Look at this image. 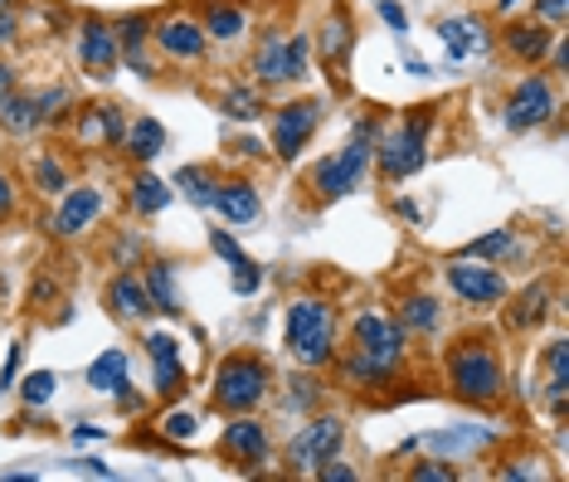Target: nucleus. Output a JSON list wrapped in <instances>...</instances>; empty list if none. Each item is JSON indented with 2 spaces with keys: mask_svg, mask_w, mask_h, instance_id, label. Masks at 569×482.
<instances>
[{
  "mask_svg": "<svg viewBox=\"0 0 569 482\" xmlns=\"http://www.w3.org/2000/svg\"><path fill=\"white\" fill-rule=\"evenodd\" d=\"M375 137H380V117H361L351 127V137H345L341 152H331V156L317 161V166H312V191H317L321 205H331V201H341V195L361 191V181L370 171V156H375Z\"/></svg>",
  "mask_w": 569,
  "mask_h": 482,
  "instance_id": "nucleus-1",
  "label": "nucleus"
},
{
  "mask_svg": "<svg viewBox=\"0 0 569 482\" xmlns=\"http://www.w3.org/2000/svg\"><path fill=\"white\" fill-rule=\"evenodd\" d=\"M273 390V370H268L263 356L254 351H234L215 366V410L225 414H249L268 400Z\"/></svg>",
  "mask_w": 569,
  "mask_h": 482,
  "instance_id": "nucleus-2",
  "label": "nucleus"
},
{
  "mask_svg": "<svg viewBox=\"0 0 569 482\" xmlns=\"http://www.w3.org/2000/svg\"><path fill=\"white\" fill-rule=\"evenodd\" d=\"M428 127H433V107H414L400 127L380 132V137H375V156H370L380 166V176H385V181L418 176V171H424V161H428Z\"/></svg>",
  "mask_w": 569,
  "mask_h": 482,
  "instance_id": "nucleus-3",
  "label": "nucleus"
},
{
  "mask_svg": "<svg viewBox=\"0 0 569 482\" xmlns=\"http://www.w3.org/2000/svg\"><path fill=\"white\" fill-rule=\"evenodd\" d=\"M288 351L302 361L307 370L327 366L331 356H337V312H331V302L321 298H297L288 307Z\"/></svg>",
  "mask_w": 569,
  "mask_h": 482,
  "instance_id": "nucleus-4",
  "label": "nucleus"
},
{
  "mask_svg": "<svg viewBox=\"0 0 569 482\" xmlns=\"http://www.w3.org/2000/svg\"><path fill=\"white\" fill-rule=\"evenodd\" d=\"M448 386L463 394V400H473V404L501 400V390H506L501 356L492 351L487 341H463V346H453V356H448Z\"/></svg>",
  "mask_w": 569,
  "mask_h": 482,
  "instance_id": "nucleus-5",
  "label": "nucleus"
},
{
  "mask_svg": "<svg viewBox=\"0 0 569 482\" xmlns=\"http://www.w3.org/2000/svg\"><path fill=\"white\" fill-rule=\"evenodd\" d=\"M351 341H355L351 351H361V356H370V361L400 370L404 346H410V331L400 327V317L380 312V307H365V312L351 321Z\"/></svg>",
  "mask_w": 569,
  "mask_h": 482,
  "instance_id": "nucleus-6",
  "label": "nucleus"
},
{
  "mask_svg": "<svg viewBox=\"0 0 569 482\" xmlns=\"http://www.w3.org/2000/svg\"><path fill=\"white\" fill-rule=\"evenodd\" d=\"M341 443H345V419H337V414L307 419V424L292 434V443H288V468L292 473H312L317 463L337 459Z\"/></svg>",
  "mask_w": 569,
  "mask_h": 482,
  "instance_id": "nucleus-7",
  "label": "nucleus"
},
{
  "mask_svg": "<svg viewBox=\"0 0 569 482\" xmlns=\"http://www.w3.org/2000/svg\"><path fill=\"white\" fill-rule=\"evenodd\" d=\"M443 278H448V288L467 307H497V302L511 298L506 274H501L497 264H482V258H453V264L443 268Z\"/></svg>",
  "mask_w": 569,
  "mask_h": 482,
  "instance_id": "nucleus-8",
  "label": "nucleus"
},
{
  "mask_svg": "<svg viewBox=\"0 0 569 482\" xmlns=\"http://www.w3.org/2000/svg\"><path fill=\"white\" fill-rule=\"evenodd\" d=\"M550 117H555V83L546 79V73L521 79L511 89V98H506V107H501V122L511 132H536V127H546Z\"/></svg>",
  "mask_w": 569,
  "mask_h": 482,
  "instance_id": "nucleus-9",
  "label": "nucleus"
},
{
  "mask_svg": "<svg viewBox=\"0 0 569 482\" xmlns=\"http://www.w3.org/2000/svg\"><path fill=\"white\" fill-rule=\"evenodd\" d=\"M321 127V103L317 98H292L273 113V152L278 161H297L302 146L312 142V132Z\"/></svg>",
  "mask_w": 569,
  "mask_h": 482,
  "instance_id": "nucleus-10",
  "label": "nucleus"
},
{
  "mask_svg": "<svg viewBox=\"0 0 569 482\" xmlns=\"http://www.w3.org/2000/svg\"><path fill=\"white\" fill-rule=\"evenodd\" d=\"M79 64H83V73H89L93 83H113V79H117L122 54H117V34H113V24H107V20H97V16L83 20Z\"/></svg>",
  "mask_w": 569,
  "mask_h": 482,
  "instance_id": "nucleus-11",
  "label": "nucleus"
},
{
  "mask_svg": "<svg viewBox=\"0 0 569 482\" xmlns=\"http://www.w3.org/2000/svg\"><path fill=\"white\" fill-rule=\"evenodd\" d=\"M97 215H103V191H93V185H69V191L59 195V209H54V234L59 239H79Z\"/></svg>",
  "mask_w": 569,
  "mask_h": 482,
  "instance_id": "nucleus-12",
  "label": "nucleus"
},
{
  "mask_svg": "<svg viewBox=\"0 0 569 482\" xmlns=\"http://www.w3.org/2000/svg\"><path fill=\"white\" fill-rule=\"evenodd\" d=\"M219 453H225L229 463H239V468L268 463V429L258 424V419L239 414L234 424H225V434H219Z\"/></svg>",
  "mask_w": 569,
  "mask_h": 482,
  "instance_id": "nucleus-13",
  "label": "nucleus"
},
{
  "mask_svg": "<svg viewBox=\"0 0 569 482\" xmlns=\"http://www.w3.org/2000/svg\"><path fill=\"white\" fill-rule=\"evenodd\" d=\"M152 44L161 49L166 59H200L205 54V24L200 20H190V16H170V20H161L152 24Z\"/></svg>",
  "mask_w": 569,
  "mask_h": 482,
  "instance_id": "nucleus-14",
  "label": "nucleus"
},
{
  "mask_svg": "<svg viewBox=\"0 0 569 482\" xmlns=\"http://www.w3.org/2000/svg\"><path fill=\"white\" fill-rule=\"evenodd\" d=\"M113 34H117V54H122V64L146 79V73H152V59H146V44H152V16L132 10V16H122V20L113 24Z\"/></svg>",
  "mask_w": 569,
  "mask_h": 482,
  "instance_id": "nucleus-15",
  "label": "nucleus"
},
{
  "mask_svg": "<svg viewBox=\"0 0 569 482\" xmlns=\"http://www.w3.org/2000/svg\"><path fill=\"white\" fill-rule=\"evenodd\" d=\"M501 44H506V54H511L516 64H540V59L550 54V44H555V30L550 24H540V20H516V24H506L501 30Z\"/></svg>",
  "mask_w": 569,
  "mask_h": 482,
  "instance_id": "nucleus-16",
  "label": "nucleus"
},
{
  "mask_svg": "<svg viewBox=\"0 0 569 482\" xmlns=\"http://www.w3.org/2000/svg\"><path fill=\"white\" fill-rule=\"evenodd\" d=\"M146 356H152V366H156V394L161 400H176V394L185 390V366H180L176 337L152 331V337H146Z\"/></svg>",
  "mask_w": 569,
  "mask_h": 482,
  "instance_id": "nucleus-17",
  "label": "nucleus"
},
{
  "mask_svg": "<svg viewBox=\"0 0 569 482\" xmlns=\"http://www.w3.org/2000/svg\"><path fill=\"white\" fill-rule=\"evenodd\" d=\"M209 209H219L229 225H254V219L263 215V201H258V185L254 181H219Z\"/></svg>",
  "mask_w": 569,
  "mask_h": 482,
  "instance_id": "nucleus-18",
  "label": "nucleus"
},
{
  "mask_svg": "<svg viewBox=\"0 0 569 482\" xmlns=\"http://www.w3.org/2000/svg\"><path fill=\"white\" fill-rule=\"evenodd\" d=\"M44 107H40V93H6L0 98V132L10 137H30V132L44 127Z\"/></svg>",
  "mask_w": 569,
  "mask_h": 482,
  "instance_id": "nucleus-19",
  "label": "nucleus"
},
{
  "mask_svg": "<svg viewBox=\"0 0 569 482\" xmlns=\"http://www.w3.org/2000/svg\"><path fill=\"white\" fill-rule=\"evenodd\" d=\"M103 302H107V312H113L117 321H137V317L152 312V302H146V288H142L137 274H117L103 288Z\"/></svg>",
  "mask_w": 569,
  "mask_h": 482,
  "instance_id": "nucleus-20",
  "label": "nucleus"
},
{
  "mask_svg": "<svg viewBox=\"0 0 569 482\" xmlns=\"http://www.w3.org/2000/svg\"><path fill=\"white\" fill-rule=\"evenodd\" d=\"M254 79H258V89L288 83V34L282 30H268L263 44L254 49Z\"/></svg>",
  "mask_w": 569,
  "mask_h": 482,
  "instance_id": "nucleus-21",
  "label": "nucleus"
},
{
  "mask_svg": "<svg viewBox=\"0 0 569 482\" xmlns=\"http://www.w3.org/2000/svg\"><path fill=\"white\" fill-rule=\"evenodd\" d=\"M438 34H443V44H448V59H453V64H463V59L473 54V49H487V44H492L487 24H482L477 16L443 20V24H438Z\"/></svg>",
  "mask_w": 569,
  "mask_h": 482,
  "instance_id": "nucleus-22",
  "label": "nucleus"
},
{
  "mask_svg": "<svg viewBox=\"0 0 569 482\" xmlns=\"http://www.w3.org/2000/svg\"><path fill=\"white\" fill-rule=\"evenodd\" d=\"M142 288H146V302H152L156 312H166V317H180V312H185V307H180V288H176V268H170L166 258L146 264Z\"/></svg>",
  "mask_w": 569,
  "mask_h": 482,
  "instance_id": "nucleus-23",
  "label": "nucleus"
},
{
  "mask_svg": "<svg viewBox=\"0 0 569 482\" xmlns=\"http://www.w3.org/2000/svg\"><path fill=\"white\" fill-rule=\"evenodd\" d=\"M351 16H331L327 20V30L317 34V54H321V64L331 69V79L341 83V69H345V59H351Z\"/></svg>",
  "mask_w": 569,
  "mask_h": 482,
  "instance_id": "nucleus-24",
  "label": "nucleus"
},
{
  "mask_svg": "<svg viewBox=\"0 0 569 482\" xmlns=\"http://www.w3.org/2000/svg\"><path fill=\"white\" fill-rule=\"evenodd\" d=\"M89 386L97 394H127L132 390V376H127V351H117V346H107L103 356L89 366Z\"/></svg>",
  "mask_w": 569,
  "mask_h": 482,
  "instance_id": "nucleus-25",
  "label": "nucleus"
},
{
  "mask_svg": "<svg viewBox=\"0 0 569 482\" xmlns=\"http://www.w3.org/2000/svg\"><path fill=\"white\" fill-rule=\"evenodd\" d=\"M219 113L234 117V122H258L268 113V98L258 83H229V89L219 93Z\"/></svg>",
  "mask_w": 569,
  "mask_h": 482,
  "instance_id": "nucleus-26",
  "label": "nucleus"
},
{
  "mask_svg": "<svg viewBox=\"0 0 569 482\" xmlns=\"http://www.w3.org/2000/svg\"><path fill=\"white\" fill-rule=\"evenodd\" d=\"M550 302H555L550 283H536V288H526L521 298H516L511 307H506V327H511V331H530V327H536V321H546Z\"/></svg>",
  "mask_w": 569,
  "mask_h": 482,
  "instance_id": "nucleus-27",
  "label": "nucleus"
},
{
  "mask_svg": "<svg viewBox=\"0 0 569 482\" xmlns=\"http://www.w3.org/2000/svg\"><path fill=\"white\" fill-rule=\"evenodd\" d=\"M244 6L239 0H209L205 6V40H219V44H234L244 34Z\"/></svg>",
  "mask_w": 569,
  "mask_h": 482,
  "instance_id": "nucleus-28",
  "label": "nucleus"
},
{
  "mask_svg": "<svg viewBox=\"0 0 569 482\" xmlns=\"http://www.w3.org/2000/svg\"><path fill=\"white\" fill-rule=\"evenodd\" d=\"M546 370H550V410L555 419H565V404H569V341L555 337L546 346Z\"/></svg>",
  "mask_w": 569,
  "mask_h": 482,
  "instance_id": "nucleus-29",
  "label": "nucleus"
},
{
  "mask_svg": "<svg viewBox=\"0 0 569 482\" xmlns=\"http://www.w3.org/2000/svg\"><path fill=\"white\" fill-rule=\"evenodd\" d=\"M122 146H127L132 161H152V156L166 152V127H161L156 117H137V122H127V137H122Z\"/></svg>",
  "mask_w": 569,
  "mask_h": 482,
  "instance_id": "nucleus-30",
  "label": "nucleus"
},
{
  "mask_svg": "<svg viewBox=\"0 0 569 482\" xmlns=\"http://www.w3.org/2000/svg\"><path fill=\"white\" fill-rule=\"evenodd\" d=\"M511 254H516V234L511 229H492V234H482V239L457 249V258H482V264H501V258H511Z\"/></svg>",
  "mask_w": 569,
  "mask_h": 482,
  "instance_id": "nucleus-31",
  "label": "nucleus"
},
{
  "mask_svg": "<svg viewBox=\"0 0 569 482\" xmlns=\"http://www.w3.org/2000/svg\"><path fill=\"white\" fill-rule=\"evenodd\" d=\"M89 127L103 146H122V137H127V117H122V107H113V103L89 107Z\"/></svg>",
  "mask_w": 569,
  "mask_h": 482,
  "instance_id": "nucleus-32",
  "label": "nucleus"
},
{
  "mask_svg": "<svg viewBox=\"0 0 569 482\" xmlns=\"http://www.w3.org/2000/svg\"><path fill=\"white\" fill-rule=\"evenodd\" d=\"M166 205H170L166 181H156L152 171H142V176L132 181V209H137V215H161Z\"/></svg>",
  "mask_w": 569,
  "mask_h": 482,
  "instance_id": "nucleus-33",
  "label": "nucleus"
},
{
  "mask_svg": "<svg viewBox=\"0 0 569 482\" xmlns=\"http://www.w3.org/2000/svg\"><path fill=\"white\" fill-rule=\"evenodd\" d=\"M176 185L185 191V201H190V205L209 209V201H215V185H219V181L209 176L205 166H180V171H176Z\"/></svg>",
  "mask_w": 569,
  "mask_h": 482,
  "instance_id": "nucleus-34",
  "label": "nucleus"
},
{
  "mask_svg": "<svg viewBox=\"0 0 569 482\" xmlns=\"http://www.w3.org/2000/svg\"><path fill=\"white\" fill-rule=\"evenodd\" d=\"M400 327L404 331H428L438 327V302L428 298V293H414V298H404V312H400Z\"/></svg>",
  "mask_w": 569,
  "mask_h": 482,
  "instance_id": "nucleus-35",
  "label": "nucleus"
},
{
  "mask_svg": "<svg viewBox=\"0 0 569 482\" xmlns=\"http://www.w3.org/2000/svg\"><path fill=\"white\" fill-rule=\"evenodd\" d=\"M345 380H351V386H361V390H370V386H385V380H394V370L380 366V361H370V356H361V351H351V356H345Z\"/></svg>",
  "mask_w": 569,
  "mask_h": 482,
  "instance_id": "nucleus-36",
  "label": "nucleus"
},
{
  "mask_svg": "<svg viewBox=\"0 0 569 482\" xmlns=\"http://www.w3.org/2000/svg\"><path fill=\"white\" fill-rule=\"evenodd\" d=\"M34 185H40L44 195H64V191H69V171L59 166L54 152H40V156H34Z\"/></svg>",
  "mask_w": 569,
  "mask_h": 482,
  "instance_id": "nucleus-37",
  "label": "nucleus"
},
{
  "mask_svg": "<svg viewBox=\"0 0 569 482\" xmlns=\"http://www.w3.org/2000/svg\"><path fill=\"white\" fill-rule=\"evenodd\" d=\"M307 64H312V34H288V83L307 79Z\"/></svg>",
  "mask_w": 569,
  "mask_h": 482,
  "instance_id": "nucleus-38",
  "label": "nucleus"
},
{
  "mask_svg": "<svg viewBox=\"0 0 569 482\" xmlns=\"http://www.w3.org/2000/svg\"><path fill=\"white\" fill-rule=\"evenodd\" d=\"M54 386H59L54 370H30V376L20 380V400L40 410V404H49V394H54Z\"/></svg>",
  "mask_w": 569,
  "mask_h": 482,
  "instance_id": "nucleus-39",
  "label": "nucleus"
},
{
  "mask_svg": "<svg viewBox=\"0 0 569 482\" xmlns=\"http://www.w3.org/2000/svg\"><path fill=\"white\" fill-rule=\"evenodd\" d=\"M234 268V293L239 298H254L258 288H263V268L254 264V258H239V264H229Z\"/></svg>",
  "mask_w": 569,
  "mask_h": 482,
  "instance_id": "nucleus-40",
  "label": "nucleus"
},
{
  "mask_svg": "<svg viewBox=\"0 0 569 482\" xmlns=\"http://www.w3.org/2000/svg\"><path fill=\"white\" fill-rule=\"evenodd\" d=\"M161 434H166L170 443H190L195 439V414L190 410H170L166 419H161Z\"/></svg>",
  "mask_w": 569,
  "mask_h": 482,
  "instance_id": "nucleus-41",
  "label": "nucleus"
},
{
  "mask_svg": "<svg viewBox=\"0 0 569 482\" xmlns=\"http://www.w3.org/2000/svg\"><path fill=\"white\" fill-rule=\"evenodd\" d=\"M410 478L414 482H457V468H448V463H414Z\"/></svg>",
  "mask_w": 569,
  "mask_h": 482,
  "instance_id": "nucleus-42",
  "label": "nucleus"
},
{
  "mask_svg": "<svg viewBox=\"0 0 569 482\" xmlns=\"http://www.w3.org/2000/svg\"><path fill=\"white\" fill-rule=\"evenodd\" d=\"M209 249H215L219 258H229V264H239V258H244L239 239H234V234H225V229H209Z\"/></svg>",
  "mask_w": 569,
  "mask_h": 482,
  "instance_id": "nucleus-43",
  "label": "nucleus"
},
{
  "mask_svg": "<svg viewBox=\"0 0 569 482\" xmlns=\"http://www.w3.org/2000/svg\"><path fill=\"white\" fill-rule=\"evenodd\" d=\"M40 107H44V117H64V107H73V93L69 89H44Z\"/></svg>",
  "mask_w": 569,
  "mask_h": 482,
  "instance_id": "nucleus-44",
  "label": "nucleus"
},
{
  "mask_svg": "<svg viewBox=\"0 0 569 482\" xmlns=\"http://www.w3.org/2000/svg\"><path fill=\"white\" fill-rule=\"evenodd\" d=\"M380 20H385L394 34H404V30H410V16H404V6H400V0H380Z\"/></svg>",
  "mask_w": 569,
  "mask_h": 482,
  "instance_id": "nucleus-45",
  "label": "nucleus"
},
{
  "mask_svg": "<svg viewBox=\"0 0 569 482\" xmlns=\"http://www.w3.org/2000/svg\"><path fill=\"white\" fill-rule=\"evenodd\" d=\"M565 16H569V0H536V20L565 24Z\"/></svg>",
  "mask_w": 569,
  "mask_h": 482,
  "instance_id": "nucleus-46",
  "label": "nucleus"
},
{
  "mask_svg": "<svg viewBox=\"0 0 569 482\" xmlns=\"http://www.w3.org/2000/svg\"><path fill=\"white\" fill-rule=\"evenodd\" d=\"M312 473H317L321 482H351V478H355V468H345V463H337V459H327V463H317Z\"/></svg>",
  "mask_w": 569,
  "mask_h": 482,
  "instance_id": "nucleus-47",
  "label": "nucleus"
},
{
  "mask_svg": "<svg viewBox=\"0 0 569 482\" xmlns=\"http://www.w3.org/2000/svg\"><path fill=\"white\" fill-rule=\"evenodd\" d=\"M20 34V20H15V6H6V0H0V44H10Z\"/></svg>",
  "mask_w": 569,
  "mask_h": 482,
  "instance_id": "nucleus-48",
  "label": "nucleus"
},
{
  "mask_svg": "<svg viewBox=\"0 0 569 482\" xmlns=\"http://www.w3.org/2000/svg\"><path fill=\"white\" fill-rule=\"evenodd\" d=\"M292 404H317V380H292Z\"/></svg>",
  "mask_w": 569,
  "mask_h": 482,
  "instance_id": "nucleus-49",
  "label": "nucleus"
},
{
  "mask_svg": "<svg viewBox=\"0 0 569 482\" xmlns=\"http://www.w3.org/2000/svg\"><path fill=\"white\" fill-rule=\"evenodd\" d=\"M15 370H20V346H10L6 370H0V390H10V386H15Z\"/></svg>",
  "mask_w": 569,
  "mask_h": 482,
  "instance_id": "nucleus-50",
  "label": "nucleus"
},
{
  "mask_svg": "<svg viewBox=\"0 0 569 482\" xmlns=\"http://www.w3.org/2000/svg\"><path fill=\"white\" fill-rule=\"evenodd\" d=\"M15 209V191H10V181H6V171H0V219Z\"/></svg>",
  "mask_w": 569,
  "mask_h": 482,
  "instance_id": "nucleus-51",
  "label": "nucleus"
},
{
  "mask_svg": "<svg viewBox=\"0 0 569 482\" xmlns=\"http://www.w3.org/2000/svg\"><path fill=\"white\" fill-rule=\"evenodd\" d=\"M73 439H79V443H93V439H107V429H97V424H79V429H73Z\"/></svg>",
  "mask_w": 569,
  "mask_h": 482,
  "instance_id": "nucleus-52",
  "label": "nucleus"
},
{
  "mask_svg": "<svg viewBox=\"0 0 569 482\" xmlns=\"http://www.w3.org/2000/svg\"><path fill=\"white\" fill-rule=\"evenodd\" d=\"M30 298H34V302H49V298H54V283L40 278V283H34V288H30Z\"/></svg>",
  "mask_w": 569,
  "mask_h": 482,
  "instance_id": "nucleus-53",
  "label": "nucleus"
},
{
  "mask_svg": "<svg viewBox=\"0 0 569 482\" xmlns=\"http://www.w3.org/2000/svg\"><path fill=\"white\" fill-rule=\"evenodd\" d=\"M6 93H15V69L0 64V98H6Z\"/></svg>",
  "mask_w": 569,
  "mask_h": 482,
  "instance_id": "nucleus-54",
  "label": "nucleus"
},
{
  "mask_svg": "<svg viewBox=\"0 0 569 482\" xmlns=\"http://www.w3.org/2000/svg\"><path fill=\"white\" fill-rule=\"evenodd\" d=\"M394 215H404V219H414L418 225V205L414 201H394Z\"/></svg>",
  "mask_w": 569,
  "mask_h": 482,
  "instance_id": "nucleus-55",
  "label": "nucleus"
},
{
  "mask_svg": "<svg viewBox=\"0 0 569 482\" xmlns=\"http://www.w3.org/2000/svg\"><path fill=\"white\" fill-rule=\"evenodd\" d=\"M6 6H15V0H6Z\"/></svg>",
  "mask_w": 569,
  "mask_h": 482,
  "instance_id": "nucleus-56",
  "label": "nucleus"
}]
</instances>
